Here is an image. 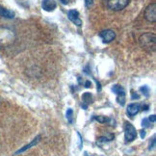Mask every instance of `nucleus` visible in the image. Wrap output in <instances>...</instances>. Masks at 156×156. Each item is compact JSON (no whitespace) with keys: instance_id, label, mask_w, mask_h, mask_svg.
Masks as SVG:
<instances>
[{"instance_id":"f257e3e1","label":"nucleus","mask_w":156,"mask_h":156,"mask_svg":"<svg viewBox=\"0 0 156 156\" xmlns=\"http://www.w3.org/2000/svg\"><path fill=\"white\" fill-rule=\"evenodd\" d=\"M140 45L147 52H153L155 51L156 47V37L154 34L151 33H146L142 35L139 39Z\"/></svg>"},{"instance_id":"f03ea898","label":"nucleus","mask_w":156,"mask_h":156,"mask_svg":"<svg viewBox=\"0 0 156 156\" xmlns=\"http://www.w3.org/2000/svg\"><path fill=\"white\" fill-rule=\"evenodd\" d=\"M15 34L8 28H0V46H7L13 44Z\"/></svg>"},{"instance_id":"7ed1b4c3","label":"nucleus","mask_w":156,"mask_h":156,"mask_svg":"<svg viewBox=\"0 0 156 156\" xmlns=\"http://www.w3.org/2000/svg\"><path fill=\"white\" fill-rule=\"evenodd\" d=\"M137 137L136 128L130 122L124 123V139L126 143H130L134 141Z\"/></svg>"},{"instance_id":"20e7f679","label":"nucleus","mask_w":156,"mask_h":156,"mask_svg":"<svg viewBox=\"0 0 156 156\" xmlns=\"http://www.w3.org/2000/svg\"><path fill=\"white\" fill-rule=\"evenodd\" d=\"M129 3V0H107V7L112 11H121Z\"/></svg>"},{"instance_id":"39448f33","label":"nucleus","mask_w":156,"mask_h":156,"mask_svg":"<svg viewBox=\"0 0 156 156\" xmlns=\"http://www.w3.org/2000/svg\"><path fill=\"white\" fill-rule=\"evenodd\" d=\"M145 19L149 22H155L156 21V4L152 3L148 5L146 11H145Z\"/></svg>"},{"instance_id":"423d86ee","label":"nucleus","mask_w":156,"mask_h":156,"mask_svg":"<svg viewBox=\"0 0 156 156\" xmlns=\"http://www.w3.org/2000/svg\"><path fill=\"white\" fill-rule=\"evenodd\" d=\"M112 91L117 94L118 102L122 106H123L125 103V92H124L123 88L119 85H114L112 88Z\"/></svg>"},{"instance_id":"0eeeda50","label":"nucleus","mask_w":156,"mask_h":156,"mask_svg":"<svg viewBox=\"0 0 156 156\" xmlns=\"http://www.w3.org/2000/svg\"><path fill=\"white\" fill-rule=\"evenodd\" d=\"M99 37L102 39L103 43L105 44H109L112 41L115 40L116 38V33L111 29H107V30H103L99 33Z\"/></svg>"},{"instance_id":"6e6552de","label":"nucleus","mask_w":156,"mask_h":156,"mask_svg":"<svg viewBox=\"0 0 156 156\" xmlns=\"http://www.w3.org/2000/svg\"><path fill=\"white\" fill-rule=\"evenodd\" d=\"M69 20L73 22L76 26H81L82 25V20L79 19V13L76 10H70L68 13Z\"/></svg>"},{"instance_id":"1a4fd4ad","label":"nucleus","mask_w":156,"mask_h":156,"mask_svg":"<svg viewBox=\"0 0 156 156\" xmlns=\"http://www.w3.org/2000/svg\"><path fill=\"white\" fill-rule=\"evenodd\" d=\"M140 110H141V105L139 103H132L128 105L126 112L129 117H134L140 112Z\"/></svg>"},{"instance_id":"9d476101","label":"nucleus","mask_w":156,"mask_h":156,"mask_svg":"<svg viewBox=\"0 0 156 156\" xmlns=\"http://www.w3.org/2000/svg\"><path fill=\"white\" fill-rule=\"evenodd\" d=\"M56 2L54 0H44L43 1V9L46 12H52L56 8Z\"/></svg>"},{"instance_id":"9b49d317","label":"nucleus","mask_w":156,"mask_h":156,"mask_svg":"<svg viewBox=\"0 0 156 156\" xmlns=\"http://www.w3.org/2000/svg\"><path fill=\"white\" fill-rule=\"evenodd\" d=\"M40 141H41V136H37L31 143L29 144V145H27V146H25V147H23L22 148L20 149V151H17L16 152V154H19V153H21V152H23V151H27V149H29L31 147H34V146L37 145V144H38Z\"/></svg>"},{"instance_id":"f8f14e48","label":"nucleus","mask_w":156,"mask_h":156,"mask_svg":"<svg viewBox=\"0 0 156 156\" xmlns=\"http://www.w3.org/2000/svg\"><path fill=\"white\" fill-rule=\"evenodd\" d=\"M0 16L5 17V19H14V17H15V13H14L13 11H10L8 9L0 7Z\"/></svg>"},{"instance_id":"ddd939ff","label":"nucleus","mask_w":156,"mask_h":156,"mask_svg":"<svg viewBox=\"0 0 156 156\" xmlns=\"http://www.w3.org/2000/svg\"><path fill=\"white\" fill-rule=\"evenodd\" d=\"M82 99H83V104L89 105L93 102V95L90 93H85L82 95Z\"/></svg>"},{"instance_id":"4468645a","label":"nucleus","mask_w":156,"mask_h":156,"mask_svg":"<svg viewBox=\"0 0 156 156\" xmlns=\"http://www.w3.org/2000/svg\"><path fill=\"white\" fill-rule=\"evenodd\" d=\"M66 117H67V119L69 123H73V109H68L67 113H66Z\"/></svg>"},{"instance_id":"2eb2a0df","label":"nucleus","mask_w":156,"mask_h":156,"mask_svg":"<svg viewBox=\"0 0 156 156\" xmlns=\"http://www.w3.org/2000/svg\"><path fill=\"white\" fill-rule=\"evenodd\" d=\"M94 119H97V121L100 123H104V122H109V119L107 117H103V116H99V117H94Z\"/></svg>"},{"instance_id":"dca6fc26","label":"nucleus","mask_w":156,"mask_h":156,"mask_svg":"<svg viewBox=\"0 0 156 156\" xmlns=\"http://www.w3.org/2000/svg\"><path fill=\"white\" fill-rule=\"evenodd\" d=\"M140 91H141L142 93H144V94H145L146 97H148V95H149V89H148L147 86L141 87V88H140Z\"/></svg>"},{"instance_id":"f3484780","label":"nucleus","mask_w":156,"mask_h":156,"mask_svg":"<svg viewBox=\"0 0 156 156\" xmlns=\"http://www.w3.org/2000/svg\"><path fill=\"white\" fill-rule=\"evenodd\" d=\"M142 125L144 127H151V122H149L147 119H144Z\"/></svg>"},{"instance_id":"a211bd4d","label":"nucleus","mask_w":156,"mask_h":156,"mask_svg":"<svg viewBox=\"0 0 156 156\" xmlns=\"http://www.w3.org/2000/svg\"><path fill=\"white\" fill-rule=\"evenodd\" d=\"M155 147V137H153L152 141L149 143V147H148V149L149 151H151V149H153Z\"/></svg>"},{"instance_id":"6ab92c4d","label":"nucleus","mask_w":156,"mask_h":156,"mask_svg":"<svg viewBox=\"0 0 156 156\" xmlns=\"http://www.w3.org/2000/svg\"><path fill=\"white\" fill-rule=\"evenodd\" d=\"M149 122H154L155 121H156V117H155V115H151V116H149V118L147 119Z\"/></svg>"},{"instance_id":"aec40b11","label":"nucleus","mask_w":156,"mask_h":156,"mask_svg":"<svg viewBox=\"0 0 156 156\" xmlns=\"http://www.w3.org/2000/svg\"><path fill=\"white\" fill-rule=\"evenodd\" d=\"M93 5V0H86V6L87 7H91Z\"/></svg>"},{"instance_id":"412c9836","label":"nucleus","mask_w":156,"mask_h":156,"mask_svg":"<svg viewBox=\"0 0 156 156\" xmlns=\"http://www.w3.org/2000/svg\"><path fill=\"white\" fill-rule=\"evenodd\" d=\"M140 135H141V138H142V139H144V138L146 137V131H145V130H141V131H140Z\"/></svg>"},{"instance_id":"4be33fe9","label":"nucleus","mask_w":156,"mask_h":156,"mask_svg":"<svg viewBox=\"0 0 156 156\" xmlns=\"http://www.w3.org/2000/svg\"><path fill=\"white\" fill-rule=\"evenodd\" d=\"M91 86H92V83L90 82V81H86V83H85V87H86V88H90Z\"/></svg>"},{"instance_id":"5701e85b","label":"nucleus","mask_w":156,"mask_h":156,"mask_svg":"<svg viewBox=\"0 0 156 156\" xmlns=\"http://www.w3.org/2000/svg\"><path fill=\"white\" fill-rule=\"evenodd\" d=\"M139 98H140V97H139V95H138V94H132V99H135V98L139 99Z\"/></svg>"},{"instance_id":"b1692460","label":"nucleus","mask_w":156,"mask_h":156,"mask_svg":"<svg viewBox=\"0 0 156 156\" xmlns=\"http://www.w3.org/2000/svg\"><path fill=\"white\" fill-rule=\"evenodd\" d=\"M62 2V4H68L69 3V0H60Z\"/></svg>"}]
</instances>
